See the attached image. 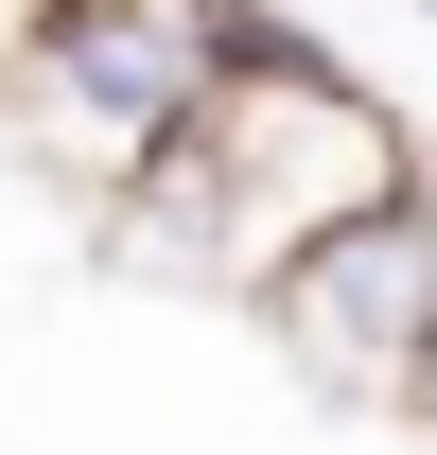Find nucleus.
Instances as JSON below:
<instances>
[{
	"label": "nucleus",
	"mask_w": 437,
	"mask_h": 455,
	"mask_svg": "<svg viewBox=\"0 0 437 455\" xmlns=\"http://www.w3.org/2000/svg\"><path fill=\"white\" fill-rule=\"evenodd\" d=\"M402 420H437V350H420V403H402Z\"/></svg>",
	"instance_id": "39448f33"
},
{
	"label": "nucleus",
	"mask_w": 437,
	"mask_h": 455,
	"mask_svg": "<svg viewBox=\"0 0 437 455\" xmlns=\"http://www.w3.org/2000/svg\"><path fill=\"white\" fill-rule=\"evenodd\" d=\"M18 36H36V0H0V70H18Z\"/></svg>",
	"instance_id": "20e7f679"
},
{
	"label": "nucleus",
	"mask_w": 437,
	"mask_h": 455,
	"mask_svg": "<svg viewBox=\"0 0 437 455\" xmlns=\"http://www.w3.org/2000/svg\"><path fill=\"white\" fill-rule=\"evenodd\" d=\"M245 53H263V0H36L0 70V140H36L70 193H123Z\"/></svg>",
	"instance_id": "f03ea898"
},
{
	"label": "nucleus",
	"mask_w": 437,
	"mask_h": 455,
	"mask_svg": "<svg viewBox=\"0 0 437 455\" xmlns=\"http://www.w3.org/2000/svg\"><path fill=\"white\" fill-rule=\"evenodd\" d=\"M263 333L332 403H420V350H437V175H402L385 211H350L332 245H298L280 298H263Z\"/></svg>",
	"instance_id": "7ed1b4c3"
},
{
	"label": "nucleus",
	"mask_w": 437,
	"mask_h": 455,
	"mask_svg": "<svg viewBox=\"0 0 437 455\" xmlns=\"http://www.w3.org/2000/svg\"><path fill=\"white\" fill-rule=\"evenodd\" d=\"M402 175H437L420 140H402V106H385L332 36L263 18V53L106 193V245L140 263V281H193V298H245V315H263L280 263L332 245L350 211H385Z\"/></svg>",
	"instance_id": "f257e3e1"
}]
</instances>
